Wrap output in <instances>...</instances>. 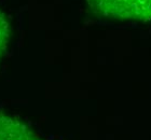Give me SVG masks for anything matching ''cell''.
Wrapping results in <instances>:
<instances>
[{"mask_svg": "<svg viewBox=\"0 0 151 140\" xmlns=\"http://www.w3.org/2000/svg\"><path fill=\"white\" fill-rule=\"evenodd\" d=\"M94 15L116 22H151V0H86Z\"/></svg>", "mask_w": 151, "mask_h": 140, "instance_id": "1", "label": "cell"}, {"mask_svg": "<svg viewBox=\"0 0 151 140\" xmlns=\"http://www.w3.org/2000/svg\"><path fill=\"white\" fill-rule=\"evenodd\" d=\"M0 140H43L23 122L0 114Z\"/></svg>", "mask_w": 151, "mask_h": 140, "instance_id": "2", "label": "cell"}, {"mask_svg": "<svg viewBox=\"0 0 151 140\" xmlns=\"http://www.w3.org/2000/svg\"><path fill=\"white\" fill-rule=\"evenodd\" d=\"M10 38V24L6 15L0 11V59L6 53Z\"/></svg>", "mask_w": 151, "mask_h": 140, "instance_id": "3", "label": "cell"}]
</instances>
